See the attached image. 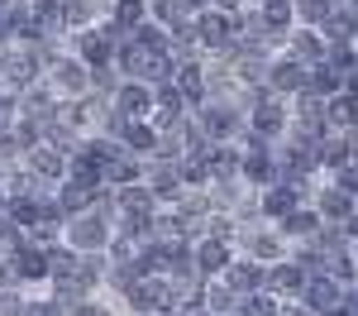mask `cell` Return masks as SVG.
Returning <instances> with one entry per match:
<instances>
[{"label":"cell","mask_w":358,"mask_h":316,"mask_svg":"<svg viewBox=\"0 0 358 316\" xmlns=\"http://www.w3.org/2000/svg\"><path fill=\"white\" fill-rule=\"evenodd\" d=\"M277 230H282V240H287V245H306V240H315V235L325 230V221H320V216H315V206L306 201V206H296L287 221H277Z\"/></svg>","instance_id":"ffe728a7"},{"label":"cell","mask_w":358,"mask_h":316,"mask_svg":"<svg viewBox=\"0 0 358 316\" xmlns=\"http://www.w3.org/2000/svg\"><path fill=\"white\" fill-rule=\"evenodd\" d=\"M292 5H296V25L306 29H325V20L334 10V0H292Z\"/></svg>","instance_id":"cb8c5ba5"},{"label":"cell","mask_w":358,"mask_h":316,"mask_svg":"<svg viewBox=\"0 0 358 316\" xmlns=\"http://www.w3.org/2000/svg\"><path fill=\"white\" fill-rule=\"evenodd\" d=\"M20 5H24V0H20Z\"/></svg>","instance_id":"836d02e7"},{"label":"cell","mask_w":358,"mask_h":316,"mask_svg":"<svg viewBox=\"0 0 358 316\" xmlns=\"http://www.w3.org/2000/svg\"><path fill=\"white\" fill-rule=\"evenodd\" d=\"M43 82L53 86L57 101H82V96H91V67H82L72 53H62L53 67L43 72Z\"/></svg>","instance_id":"277c9868"},{"label":"cell","mask_w":358,"mask_h":316,"mask_svg":"<svg viewBox=\"0 0 358 316\" xmlns=\"http://www.w3.org/2000/svg\"><path fill=\"white\" fill-rule=\"evenodd\" d=\"M110 240H115V226L106 216H96V211H82V216H72L62 226V245H72L77 254H106Z\"/></svg>","instance_id":"7a4b0ae2"},{"label":"cell","mask_w":358,"mask_h":316,"mask_svg":"<svg viewBox=\"0 0 358 316\" xmlns=\"http://www.w3.org/2000/svg\"><path fill=\"white\" fill-rule=\"evenodd\" d=\"M115 43H120V39H115L106 25H91V29L67 34V53L77 57L82 67H91V72H96V67H110V62H115Z\"/></svg>","instance_id":"3957f363"},{"label":"cell","mask_w":358,"mask_h":316,"mask_svg":"<svg viewBox=\"0 0 358 316\" xmlns=\"http://www.w3.org/2000/svg\"><path fill=\"white\" fill-rule=\"evenodd\" d=\"M344 292H349V287H339L330 273H310V278H306L301 302H306V307H310L315 316H325V312H334V307L344 302Z\"/></svg>","instance_id":"9a60e30c"},{"label":"cell","mask_w":358,"mask_h":316,"mask_svg":"<svg viewBox=\"0 0 358 316\" xmlns=\"http://www.w3.org/2000/svg\"><path fill=\"white\" fill-rule=\"evenodd\" d=\"M234 254H244V259H253V263H263V268H268V263H277V259L292 254V245L282 240V230H277V226H268V221H253V226L239 230Z\"/></svg>","instance_id":"6da1fadb"},{"label":"cell","mask_w":358,"mask_h":316,"mask_svg":"<svg viewBox=\"0 0 358 316\" xmlns=\"http://www.w3.org/2000/svg\"><path fill=\"white\" fill-rule=\"evenodd\" d=\"M192 29H196V43H201V53L215 57L229 48V15H220V10H201V15H192Z\"/></svg>","instance_id":"ba28073f"},{"label":"cell","mask_w":358,"mask_h":316,"mask_svg":"<svg viewBox=\"0 0 358 316\" xmlns=\"http://www.w3.org/2000/svg\"><path fill=\"white\" fill-rule=\"evenodd\" d=\"M0 211H5V182H0Z\"/></svg>","instance_id":"1f68e13d"},{"label":"cell","mask_w":358,"mask_h":316,"mask_svg":"<svg viewBox=\"0 0 358 316\" xmlns=\"http://www.w3.org/2000/svg\"><path fill=\"white\" fill-rule=\"evenodd\" d=\"M306 273L296 259L287 254V259H277V263H268V278H263V292H273L277 302H301V292H306Z\"/></svg>","instance_id":"8992f818"},{"label":"cell","mask_w":358,"mask_h":316,"mask_svg":"<svg viewBox=\"0 0 358 316\" xmlns=\"http://www.w3.org/2000/svg\"><path fill=\"white\" fill-rule=\"evenodd\" d=\"M24 307H29V297L20 287H5L0 292V316H24Z\"/></svg>","instance_id":"d4e9b609"},{"label":"cell","mask_w":358,"mask_h":316,"mask_svg":"<svg viewBox=\"0 0 358 316\" xmlns=\"http://www.w3.org/2000/svg\"><path fill=\"white\" fill-rule=\"evenodd\" d=\"M115 139H120L124 153H134V158H153V149H158V130H153L148 120H120Z\"/></svg>","instance_id":"e0dca14e"},{"label":"cell","mask_w":358,"mask_h":316,"mask_svg":"<svg viewBox=\"0 0 358 316\" xmlns=\"http://www.w3.org/2000/svg\"><path fill=\"white\" fill-rule=\"evenodd\" d=\"M110 101L124 120H148L153 115V86L148 82H120V91H115Z\"/></svg>","instance_id":"2e32d148"},{"label":"cell","mask_w":358,"mask_h":316,"mask_svg":"<svg viewBox=\"0 0 358 316\" xmlns=\"http://www.w3.org/2000/svg\"><path fill=\"white\" fill-rule=\"evenodd\" d=\"M143 168H148V158H134V153H120V158H110L106 168H101V177H106V187H134V182H143Z\"/></svg>","instance_id":"44dd1931"},{"label":"cell","mask_w":358,"mask_h":316,"mask_svg":"<svg viewBox=\"0 0 358 316\" xmlns=\"http://www.w3.org/2000/svg\"><path fill=\"white\" fill-rule=\"evenodd\" d=\"M282 316H315L306 302H282Z\"/></svg>","instance_id":"f1b7e54d"},{"label":"cell","mask_w":358,"mask_h":316,"mask_svg":"<svg viewBox=\"0 0 358 316\" xmlns=\"http://www.w3.org/2000/svg\"><path fill=\"white\" fill-rule=\"evenodd\" d=\"M325 34L320 29H306V25H296L292 34H287V43H282V53L292 57V62H301V67H315V62H325Z\"/></svg>","instance_id":"8fae6325"},{"label":"cell","mask_w":358,"mask_h":316,"mask_svg":"<svg viewBox=\"0 0 358 316\" xmlns=\"http://www.w3.org/2000/svg\"><path fill=\"white\" fill-rule=\"evenodd\" d=\"M248 5H263V0H248Z\"/></svg>","instance_id":"d6a6232c"},{"label":"cell","mask_w":358,"mask_h":316,"mask_svg":"<svg viewBox=\"0 0 358 316\" xmlns=\"http://www.w3.org/2000/svg\"><path fill=\"white\" fill-rule=\"evenodd\" d=\"M192 259H196V273L206 278V283H215L224 268L234 263V245H224V240H210V235H201L192 245Z\"/></svg>","instance_id":"30bf717a"},{"label":"cell","mask_w":358,"mask_h":316,"mask_svg":"<svg viewBox=\"0 0 358 316\" xmlns=\"http://www.w3.org/2000/svg\"><path fill=\"white\" fill-rule=\"evenodd\" d=\"M148 20H153V25H163L167 34H172L177 25H187L192 15H187V5H182V0H148Z\"/></svg>","instance_id":"603a6c76"},{"label":"cell","mask_w":358,"mask_h":316,"mask_svg":"<svg viewBox=\"0 0 358 316\" xmlns=\"http://www.w3.org/2000/svg\"><path fill=\"white\" fill-rule=\"evenodd\" d=\"M325 125H330V135H344V130H358V101H349L344 91L325 101Z\"/></svg>","instance_id":"7402d4cb"},{"label":"cell","mask_w":358,"mask_h":316,"mask_svg":"<svg viewBox=\"0 0 358 316\" xmlns=\"http://www.w3.org/2000/svg\"><path fill=\"white\" fill-rule=\"evenodd\" d=\"M24 316H67V312L57 307L53 297H38V302H29V307H24Z\"/></svg>","instance_id":"484cf974"},{"label":"cell","mask_w":358,"mask_h":316,"mask_svg":"<svg viewBox=\"0 0 358 316\" xmlns=\"http://www.w3.org/2000/svg\"><path fill=\"white\" fill-rule=\"evenodd\" d=\"M320 34H325V43H354L358 39V0H334V10Z\"/></svg>","instance_id":"ac0fdd59"},{"label":"cell","mask_w":358,"mask_h":316,"mask_svg":"<svg viewBox=\"0 0 358 316\" xmlns=\"http://www.w3.org/2000/svg\"><path fill=\"white\" fill-rule=\"evenodd\" d=\"M310 206H315V216L325 221V226H344L349 216H354L358 201L344 192V187H334L330 177H315V187H310Z\"/></svg>","instance_id":"5b68a950"},{"label":"cell","mask_w":358,"mask_h":316,"mask_svg":"<svg viewBox=\"0 0 358 316\" xmlns=\"http://www.w3.org/2000/svg\"><path fill=\"white\" fill-rule=\"evenodd\" d=\"M20 163H24V168L34 172L38 182H48V187H57V182L67 177V153H57L53 144H34V149H29Z\"/></svg>","instance_id":"4fadbf2b"},{"label":"cell","mask_w":358,"mask_h":316,"mask_svg":"<svg viewBox=\"0 0 358 316\" xmlns=\"http://www.w3.org/2000/svg\"><path fill=\"white\" fill-rule=\"evenodd\" d=\"M339 91H344L349 101H358V67H354V72H344V86H339Z\"/></svg>","instance_id":"83f0119b"},{"label":"cell","mask_w":358,"mask_h":316,"mask_svg":"<svg viewBox=\"0 0 358 316\" xmlns=\"http://www.w3.org/2000/svg\"><path fill=\"white\" fill-rule=\"evenodd\" d=\"M239 182L253 187V192H263V187H273L277 182V153L273 149H244V163H239Z\"/></svg>","instance_id":"7c38bea8"},{"label":"cell","mask_w":358,"mask_h":316,"mask_svg":"<svg viewBox=\"0 0 358 316\" xmlns=\"http://www.w3.org/2000/svg\"><path fill=\"white\" fill-rule=\"evenodd\" d=\"M344 240H349V245H358V206H354V216L344 221Z\"/></svg>","instance_id":"f546056e"},{"label":"cell","mask_w":358,"mask_h":316,"mask_svg":"<svg viewBox=\"0 0 358 316\" xmlns=\"http://www.w3.org/2000/svg\"><path fill=\"white\" fill-rule=\"evenodd\" d=\"M306 201H310V192L292 187V182H273V187L258 192V221L277 226V221H287V216H292L296 206H306Z\"/></svg>","instance_id":"52a82bcc"},{"label":"cell","mask_w":358,"mask_h":316,"mask_svg":"<svg viewBox=\"0 0 358 316\" xmlns=\"http://www.w3.org/2000/svg\"><path fill=\"white\" fill-rule=\"evenodd\" d=\"M10 268H15V283H48V254L29 240L10 254Z\"/></svg>","instance_id":"d6986e66"},{"label":"cell","mask_w":358,"mask_h":316,"mask_svg":"<svg viewBox=\"0 0 358 316\" xmlns=\"http://www.w3.org/2000/svg\"><path fill=\"white\" fill-rule=\"evenodd\" d=\"M263 278H268V268L263 263H253V259L234 254V263L220 273V283L234 292V297H253V292H263Z\"/></svg>","instance_id":"5bb4252c"},{"label":"cell","mask_w":358,"mask_h":316,"mask_svg":"<svg viewBox=\"0 0 358 316\" xmlns=\"http://www.w3.org/2000/svg\"><path fill=\"white\" fill-rule=\"evenodd\" d=\"M210 10H220V15H239V10H248V0H210Z\"/></svg>","instance_id":"4316f807"},{"label":"cell","mask_w":358,"mask_h":316,"mask_svg":"<svg viewBox=\"0 0 358 316\" xmlns=\"http://www.w3.org/2000/svg\"><path fill=\"white\" fill-rule=\"evenodd\" d=\"M187 5V15H201V10H210V0H182Z\"/></svg>","instance_id":"4dcf8cb0"},{"label":"cell","mask_w":358,"mask_h":316,"mask_svg":"<svg viewBox=\"0 0 358 316\" xmlns=\"http://www.w3.org/2000/svg\"><path fill=\"white\" fill-rule=\"evenodd\" d=\"M268 91L282 96V101H296L306 91V67L292 62L287 53H273V62H268Z\"/></svg>","instance_id":"9c48e42d"}]
</instances>
